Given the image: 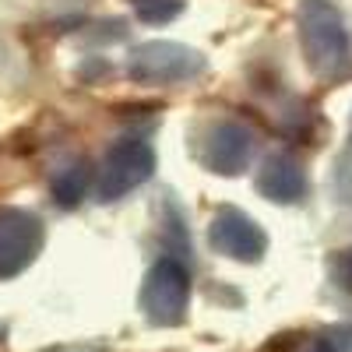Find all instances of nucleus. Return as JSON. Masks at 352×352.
<instances>
[{"label": "nucleus", "mask_w": 352, "mask_h": 352, "mask_svg": "<svg viewBox=\"0 0 352 352\" xmlns=\"http://www.w3.org/2000/svg\"><path fill=\"white\" fill-rule=\"evenodd\" d=\"M300 46L314 74L320 78H335L349 67V32H345V18L331 0H303L300 14Z\"/></svg>", "instance_id": "f257e3e1"}, {"label": "nucleus", "mask_w": 352, "mask_h": 352, "mask_svg": "<svg viewBox=\"0 0 352 352\" xmlns=\"http://www.w3.org/2000/svg\"><path fill=\"white\" fill-rule=\"evenodd\" d=\"M190 307V272L184 261L159 257L141 285V314L159 328H176L187 320Z\"/></svg>", "instance_id": "f03ea898"}, {"label": "nucleus", "mask_w": 352, "mask_h": 352, "mask_svg": "<svg viewBox=\"0 0 352 352\" xmlns=\"http://www.w3.org/2000/svg\"><path fill=\"white\" fill-rule=\"evenodd\" d=\"M204 74V56L184 43H141L127 56V78L138 85H184Z\"/></svg>", "instance_id": "7ed1b4c3"}, {"label": "nucleus", "mask_w": 352, "mask_h": 352, "mask_svg": "<svg viewBox=\"0 0 352 352\" xmlns=\"http://www.w3.org/2000/svg\"><path fill=\"white\" fill-rule=\"evenodd\" d=\"M152 173H155L152 144L141 138H120V141H113V148L106 152V159L96 173V197L102 204L120 201L131 190H138Z\"/></svg>", "instance_id": "20e7f679"}, {"label": "nucleus", "mask_w": 352, "mask_h": 352, "mask_svg": "<svg viewBox=\"0 0 352 352\" xmlns=\"http://www.w3.org/2000/svg\"><path fill=\"white\" fill-rule=\"evenodd\" d=\"M43 219L28 208H0V282L18 278L43 250Z\"/></svg>", "instance_id": "39448f33"}, {"label": "nucleus", "mask_w": 352, "mask_h": 352, "mask_svg": "<svg viewBox=\"0 0 352 352\" xmlns=\"http://www.w3.org/2000/svg\"><path fill=\"white\" fill-rule=\"evenodd\" d=\"M254 148H257V138H254V131L247 124L219 120L212 127H204L197 159H201L204 169L215 173V176H240L254 162Z\"/></svg>", "instance_id": "423d86ee"}, {"label": "nucleus", "mask_w": 352, "mask_h": 352, "mask_svg": "<svg viewBox=\"0 0 352 352\" xmlns=\"http://www.w3.org/2000/svg\"><path fill=\"white\" fill-rule=\"evenodd\" d=\"M208 247L229 261L240 264H257L268 250L264 229L240 208H219L208 222Z\"/></svg>", "instance_id": "0eeeda50"}, {"label": "nucleus", "mask_w": 352, "mask_h": 352, "mask_svg": "<svg viewBox=\"0 0 352 352\" xmlns=\"http://www.w3.org/2000/svg\"><path fill=\"white\" fill-rule=\"evenodd\" d=\"M257 190H261V197H268L275 204H300L310 190V176L296 155L275 152L257 169Z\"/></svg>", "instance_id": "6e6552de"}, {"label": "nucleus", "mask_w": 352, "mask_h": 352, "mask_svg": "<svg viewBox=\"0 0 352 352\" xmlns=\"http://www.w3.org/2000/svg\"><path fill=\"white\" fill-rule=\"evenodd\" d=\"M88 187H92V166L85 159H74L71 166H64L53 176L50 194H53V204H60V208H78L88 194Z\"/></svg>", "instance_id": "1a4fd4ad"}, {"label": "nucleus", "mask_w": 352, "mask_h": 352, "mask_svg": "<svg viewBox=\"0 0 352 352\" xmlns=\"http://www.w3.org/2000/svg\"><path fill=\"white\" fill-rule=\"evenodd\" d=\"M131 8L144 25H169L184 11V0H131Z\"/></svg>", "instance_id": "9d476101"}, {"label": "nucleus", "mask_w": 352, "mask_h": 352, "mask_svg": "<svg viewBox=\"0 0 352 352\" xmlns=\"http://www.w3.org/2000/svg\"><path fill=\"white\" fill-rule=\"evenodd\" d=\"M335 190L345 204H352V141L345 144V152L338 159V169H335Z\"/></svg>", "instance_id": "9b49d317"}, {"label": "nucleus", "mask_w": 352, "mask_h": 352, "mask_svg": "<svg viewBox=\"0 0 352 352\" xmlns=\"http://www.w3.org/2000/svg\"><path fill=\"white\" fill-rule=\"evenodd\" d=\"M331 278H335L338 289L352 292V247H345V250L335 254V261H331Z\"/></svg>", "instance_id": "f8f14e48"}]
</instances>
